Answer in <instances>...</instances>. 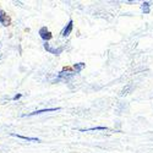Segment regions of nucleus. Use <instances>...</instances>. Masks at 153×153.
I'll list each match as a JSON object with an SVG mask.
<instances>
[{"instance_id":"1","label":"nucleus","mask_w":153,"mask_h":153,"mask_svg":"<svg viewBox=\"0 0 153 153\" xmlns=\"http://www.w3.org/2000/svg\"><path fill=\"white\" fill-rule=\"evenodd\" d=\"M75 75H76V72H75V71H71L70 68H64L62 71L59 72L56 81H59V80H70V79L74 77Z\"/></svg>"},{"instance_id":"10","label":"nucleus","mask_w":153,"mask_h":153,"mask_svg":"<svg viewBox=\"0 0 153 153\" xmlns=\"http://www.w3.org/2000/svg\"><path fill=\"white\" fill-rule=\"evenodd\" d=\"M92 130H107L105 126H97V127H90V129H81V132H86V131H92Z\"/></svg>"},{"instance_id":"5","label":"nucleus","mask_w":153,"mask_h":153,"mask_svg":"<svg viewBox=\"0 0 153 153\" xmlns=\"http://www.w3.org/2000/svg\"><path fill=\"white\" fill-rule=\"evenodd\" d=\"M60 110V108H48V109H41V110H34L32 113H30L26 117H32V115H38V114H43V113H50V111H56Z\"/></svg>"},{"instance_id":"2","label":"nucleus","mask_w":153,"mask_h":153,"mask_svg":"<svg viewBox=\"0 0 153 153\" xmlns=\"http://www.w3.org/2000/svg\"><path fill=\"white\" fill-rule=\"evenodd\" d=\"M44 49L47 50V52H49L50 54H53V55H60L62 53V50H64V47H59V48H53V47H50L48 43L44 44Z\"/></svg>"},{"instance_id":"4","label":"nucleus","mask_w":153,"mask_h":153,"mask_svg":"<svg viewBox=\"0 0 153 153\" xmlns=\"http://www.w3.org/2000/svg\"><path fill=\"white\" fill-rule=\"evenodd\" d=\"M72 28H74V21L70 20V21L68 22L66 26L62 28V31H61V36H62V37H68V36H70V33L72 32Z\"/></svg>"},{"instance_id":"8","label":"nucleus","mask_w":153,"mask_h":153,"mask_svg":"<svg viewBox=\"0 0 153 153\" xmlns=\"http://www.w3.org/2000/svg\"><path fill=\"white\" fill-rule=\"evenodd\" d=\"M151 4L152 3H149V1H145V3H142V5H141V11L143 12V14H149L151 12Z\"/></svg>"},{"instance_id":"3","label":"nucleus","mask_w":153,"mask_h":153,"mask_svg":"<svg viewBox=\"0 0 153 153\" xmlns=\"http://www.w3.org/2000/svg\"><path fill=\"white\" fill-rule=\"evenodd\" d=\"M39 36H41V38H42L43 41H45V43L53 38V34L48 31V28H47V27H42V28L39 30Z\"/></svg>"},{"instance_id":"9","label":"nucleus","mask_w":153,"mask_h":153,"mask_svg":"<svg viewBox=\"0 0 153 153\" xmlns=\"http://www.w3.org/2000/svg\"><path fill=\"white\" fill-rule=\"evenodd\" d=\"M86 68V64L85 62H77V64H74V70L76 74H80L83 69Z\"/></svg>"},{"instance_id":"12","label":"nucleus","mask_w":153,"mask_h":153,"mask_svg":"<svg viewBox=\"0 0 153 153\" xmlns=\"http://www.w3.org/2000/svg\"><path fill=\"white\" fill-rule=\"evenodd\" d=\"M22 97V94H16V96H14V98H12V100H17V99H20Z\"/></svg>"},{"instance_id":"6","label":"nucleus","mask_w":153,"mask_h":153,"mask_svg":"<svg viewBox=\"0 0 153 153\" xmlns=\"http://www.w3.org/2000/svg\"><path fill=\"white\" fill-rule=\"evenodd\" d=\"M11 136L19 137V138H22V140H26V141H31V142H39L41 141V140L37 138V137H27V136H22V135H17V134H11Z\"/></svg>"},{"instance_id":"11","label":"nucleus","mask_w":153,"mask_h":153,"mask_svg":"<svg viewBox=\"0 0 153 153\" xmlns=\"http://www.w3.org/2000/svg\"><path fill=\"white\" fill-rule=\"evenodd\" d=\"M129 90H130V86H127V88H126V90H124V91H123L121 96H125V94H127V91H129Z\"/></svg>"},{"instance_id":"7","label":"nucleus","mask_w":153,"mask_h":153,"mask_svg":"<svg viewBox=\"0 0 153 153\" xmlns=\"http://www.w3.org/2000/svg\"><path fill=\"white\" fill-rule=\"evenodd\" d=\"M9 22H10V20H9L7 15L5 14V12H4L3 10H0V23L4 25V26H7Z\"/></svg>"}]
</instances>
